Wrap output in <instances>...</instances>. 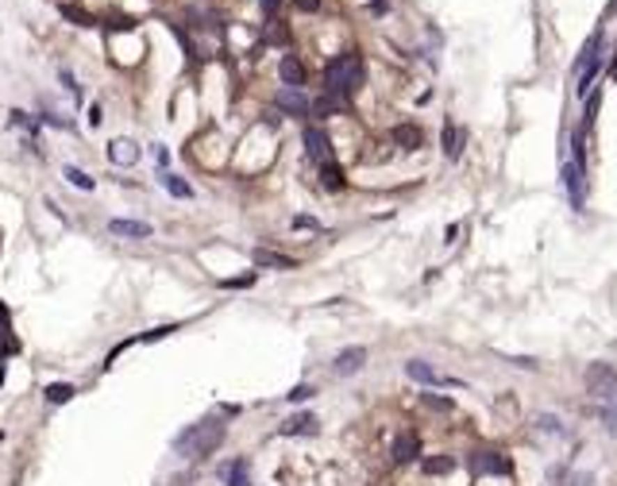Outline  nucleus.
<instances>
[{"label": "nucleus", "mask_w": 617, "mask_h": 486, "mask_svg": "<svg viewBox=\"0 0 617 486\" xmlns=\"http://www.w3.org/2000/svg\"><path fill=\"white\" fill-rule=\"evenodd\" d=\"M598 35H591L586 39V47H583V54H579V62H575V74H579V85L575 89L579 93H586L591 89V81H594V74H598Z\"/></svg>", "instance_id": "nucleus-3"}, {"label": "nucleus", "mask_w": 617, "mask_h": 486, "mask_svg": "<svg viewBox=\"0 0 617 486\" xmlns=\"http://www.w3.org/2000/svg\"><path fill=\"white\" fill-rule=\"evenodd\" d=\"M70 398H74V386H70V382L47 386V402H50V405H62V402H70Z\"/></svg>", "instance_id": "nucleus-25"}, {"label": "nucleus", "mask_w": 617, "mask_h": 486, "mask_svg": "<svg viewBox=\"0 0 617 486\" xmlns=\"http://www.w3.org/2000/svg\"><path fill=\"white\" fill-rule=\"evenodd\" d=\"M251 259L259 262V267H278V270H290V267H293V259H290V255H278V251H263V247H259V251H255V255H251Z\"/></svg>", "instance_id": "nucleus-20"}, {"label": "nucleus", "mask_w": 617, "mask_h": 486, "mask_svg": "<svg viewBox=\"0 0 617 486\" xmlns=\"http://www.w3.org/2000/svg\"><path fill=\"white\" fill-rule=\"evenodd\" d=\"M62 81H66V89L77 97V81H74V74H70V70H62Z\"/></svg>", "instance_id": "nucleus-34"}, {"label": "nucleus", "mask_w": 617, "mask_h": 486, "mask_svg": "<svg viewBox=\"0 0 617 486\" xmlns=\"http://www.w3.org/2000/svg\"><path fill=\"white\" fill-rule=\"evenodd\" d=\"M278 77H282L286 89H301V85H305V66H301L293 54H286V58L278 62Z\"/></svg>", "instance_id": "nucleus-10"}, {"label": "nucleus", "mask_w": 617, "mask_h": 486, "mask_svg": "<svg viewBox=\"0 0 617 486\" xmlns=\"http://www.w3.org/2000/svg\"><path fill=\"white\" fill-rule=\"evenodd\" d=\"M255 282V274H243V278H228V282H220L224 290H243V285H251Z\"/></svg>", "instance_id": "nucleus-32"}, {"label": "nucleus", "mask_w": 617, "mask_h": 486, "mask_svg": "<svg viewBox=\"0 0 617 486\" xmlns=\"http://www.w3.org/2000/svg\"><path fill=\"white\" fill-rule=\"evenodd\" d=\"M305 151L317 166H325V162H332V139L320 127H305Z\"/></svg>", "instance_id": "nucleus-5"}, {"label": "nucleus", "mask_w": 617, "mask_h": 486, "mask_svg": "<svg viewBox=\"0 0 617 486\" xmlns=\"http://www.w3.org/2000/svg\"><path fill=\"white\" fill-rule=\"evenodd\" d=\"M162 185H166L174 197H182V201H189V197H193V185L182 182V178H174V174H162Z\"/></svg>", "instance_id": "nucleus-23"}, {"label": "nucleus", "mask_w": 617, "mask_h": 486, "mask_svg": "<svg viewBox=\"0 0 617 486\" xmlns=\"http://www.w3.org/2000/svg\"><path fill=\"white\" fill-rule=\"evenodd\" d=\"M421 471H425V475H451V471H455V460H451V455H432V460L421 463Z\"/></svg>", "instance_id": "nucleus-21"}, {"label": "nucleus", "mask_w": 617, "mask_h": 486, "mask_svg": "<svg viewBox=\"0 0 617 486\" xmlns=\"http://www.w3.org/2000/svg\"><path fill=\"white\" fill-rule=\"evenodd\" d=\"M614 77H617V62H614Z\"/></svg>", "instance_id": "nucleus-37"}, {"label": "nucleus", "mask_w": 617, "mask_h": 486, "mask_svg": "<svg viewBox=\"0 0 617 486\" xmlns=\"http://www.w3.org/2000/svg\"><path fill=\"white\" fill-rule=\"evenodd\" d=\"M393 143H398L401 151H417V147H421V127L398 124V127H393Z\"/></svg>", "instance_id": "nucleus-16"}, {"label": "nucleus", "mask_w": 617, "mask_h": 486, "mask_svg": "<svg viewBox=\"0 0 617 486\" xmlns=\"http://www.w3.org/2000/svg\"><path fill=\"white\" fill-rule=\"evenodd\" d=\"M559 486H594V475H586V471H575V475H568Z\"/></svg>", "instance_id": "nucleus-29"}, {"label": "nucleus", "mask_w": 617, "mask_h": 486, "mask_svg": "<svg viewBox=\"0 0 617 486\" xmlns=\"http://www.w3.org/2000/svg\"><path fill=\"white\" fill-rule=\"evenodd\" d=\"M228 436V425L220 417H205L197 425H189L185 432L174 436V452L185 455V460H209Z\"/></svg>", "instance_id": "nucleus-1"}, {"label": "nucleus", "mask_w": 617, "mask_h": 486, "mask_svg": "<svg viewBox=\"0 0 617 486\" xmlns=\"http://www.w3.org/2000/svg\"><path fill=\"white\" fill-rule=\"evenodd\" d=\"M109 159L116 162V166H132V162L139 159V151H135V143H127V139H112L109 143Z\"/></svg>", "instance_id": "nucleus-14"}, {"label": "nucleus", "mask_w": 617, "mask_h": 486, "mask_svg": "<svg viewBox=\"0 0 617 486\" xmlns=\"http://www.w3.org/2000/svg\"><path fill=\"white\" fill-rule=\"evenodd\" d=\"M563 185H568L571 209H583V162L571 159L568 166H563Z\"/></svg>", "instance_id": "nucleus-8"}, {"label": "nucleus", "mask_w": 617, "mask_h": 486, "mask_svg": "<svg viewBox=\"0 0 617 486\" xmlns=\"http://www.w3.org/2000/svg\"><path fill=\"white\" fill-rule=\"evenodd\" d=\"M440 143H444V155H448V159H459V143H463V132H459L455 124H444Z\"/></svg>", "instance_id": "nucleus-19"}, {"label": "nucleus", "mask_w": 617, "mask_h": 486, "mask_svg": "<svg viewBox=\"0 0 617 486\" xmlns=\"http://www.w3.org/2000/svg\"><path fill=\"white\" fill-rule=\"evenodd\" d=\"M363 363H367V347H343V352L336 355L332 370L340 378H347V375H355V370H363Z\"/></svg>", "instance_id": "nucleus-7"}, {"label": "nucleus", "mask_w": 617, "mask_h": 486, "mask_svg": "<svg viewBox=\"0 0 617 486\" xmlns=\"http://www.w3.org/2000/svg\"><path fill=\"white\" fill-rule=\"evenodd\" d=\"M602 428H606L609 436H617V409H609V405H602Z\"/></svg>", "instance_id": "nucleus-28"}, {"label": "nucleus", "mask_w": 617, "mask_h": 486, "mask_svg": "<svg viewBox=\"0 0 617 486\" xmlns=\"http://www.w3.org/2000/svg\"><path fill=\"white\" fill-rule=\"evenodd\" d=\"M278 109L293 112V116H308V112H313V101H305L301 89H282V93H278Z\"/></svg>", "instance_id": "nucleus-11"}, {"label": "nucleus", "mask_w": 617, "mask_h": 486, "mask_svg": "<svg viewBox=\"0 0 617 486\" xmlns=\"http://www.w3.org/2000/svg\"><path fill=\"white\" fill-rule=\"evenodd\" d=\"M536 428L548 432V436H563V425H559V417H552V413H540V417H536Z\"/></svg>", "instance_id": "nucleus-27"}, {"label": "nucleus", "mask_w": 617, "mask_h": 486, "mask_svg": "<svg viewBox=\"0 0 617 486\" xmlns=\"http://www.w3.org/2000/svg\"><path fill=\"white\" fill-rule=\"evenodd\" d=\"M320 182H325V189H343V170L336 162H325L320 166Z\"/></svg>", "instance_id": "nucleus-22"}, {"label": "nucleus", "mask_w": 617, "mask_h": 486, "mask_svg": "<svg viewBox=\"0 0 617 486\" xmlns=\"http://www.w3.org/2000/svg\"><path fill=\"white\" fill-rule=\"evenodd\" d=\"M471 471H475V475H509V460L506 455H498V452H475L471 455Z\"/></svg>", "instance_id": "nucleus-6"}, {"label": "nucleus", "mask_w": 617, "mask_h": 486, "mask_svg": "<svg viewBox=\"0 0 617 486\" xmlns=\"http://www.w3.org/2000/svg\"><path fill=\"white\" fill-rule=\"evenodd\" d=\"M297 8H301V12H317L320 0H297Z\"/></svg>", "instance_id": "nucleus-35"}, {"label": "nucleus", "mask_w": 617, "mask_h": 486, "mask_svg": "<svg viewBox=\"0 0 617 486\" xmlns=\"http://www.w3.org/2000/svg\"><path fill=\"white\" fill-rule=\"evenodd\" d=\"M405 375L413 378V382H425V386H436V382H444V378L436 375V370L428 367V363H421V359H409V363H405Z\"/></svg>", "instance_id": "nucleus-15"}, {"label": "nucleus", "mask_w": 617, "mask_h": 486, "mask_svg": "<svg viewBox=\"0 0 617 486\" xmlns=\"http://www.w3.org/2000/svg\"><path fill=\"white\" fill-rule=\"evenodd\" d=\"M224 483H228V486H251V467H247V460L228 463V467H224Z\"/></svg>", "instance_id": "nucleus-17"}, {"label": "nucleus", "mask_w": 617, "mask_h": 486, "mask_svg": "<svg viewBox=\"0 0 617 486\" xmlns=\"http://www.w3.org/2000/svg\"><path fill=\"white\" fill-rule=\"evenodd\" d=\"M347 109V101L343 97H332V93H325L320 101H313V116H336V112Z\"/></svg>", "instance_id": "nucleus-18"}, {"label": "nucleus", "mask_w": 617, "mask_h": 486, "mask_svg": "<svg viewBox=\"0 0 617 486\" xmlns=\"http://www.w3.org/2000/svg\"><path fill=\"white\" fill-rule=\"evenodd\" d=\"M614 386H617V370L609 367V363H591V367H586V390H591L598 402H606Z\"/></svg>", "instance_id": "nucleus-4"}, {"label": "nucleus", "mask_w": 617, "mask_h": 486, "mask_svg": "<svg viewBox=\"0 0 617 486\" xmlns=\"http://www.w3.org/2000/svg\"><path fill=\"white\" fill-rule=\"evenodd\" d=\"M109 232L112 235H127V240H147L150 224H139V220H109Z\"/></svg>", "instance_id": "nucleus-13"}, {"label": "nucleus", "mask_w": 617, "mask_h": 486, "mask_svg": "<svg viewBox=\"0 0 617 486\" xmlns=\"http://www.w3.org/2000/svg\"><path fill=\"white\" fill-rule=\"evenodd\" d=\"M421 402H425L428 409H436V413H448V409H451V402H448V398H436V394H425Z\"/></svg>", "instance_id": "nucleus-30"}, {"label": "nucleus", "mask_w": 617, "mask_h": 486, "mask_svg": "<svg viewBox=\"0 0 617 486\" xmlns=\"http://www.w3.org/2000/svg\"><path fill=\"white\" fill-rule=\"evenodd\" d=\"M62 16H66V19H74L77 27H93V16H89V12H81L77 4H62Z\"/></svg>", "instance_id": "nucleus-26"}, {"label": "nucleus", "mask_w": 617, "mask_h": 486, "mask_svg": "<svg viewBox=\"0 0 617 486\" xmlns=\"http://www.w3.org/2000/svg\"><path fill=\"white\" fill-rule=\"evenodd\" d=\"M170 332H174V324H162V328H150V332H143L139 340H147V344H150V340H162V336H170Z\"/></svg>", "instance_id": "nucleus-31"}, {"label": "nucleus", "mask_w": 617, "mask_h": 486, "mask_svg": "<svg viewBox=\"0 0 617 486\" xmlns=\"http://www.w3.org/2000/svg\"><path fill=\"white\" fill-rule=\"evenodd\" d=\"M359 85H363V58H359V51H343L325 66V93L347 101Z\"/></svg>", "instance_id": "nucleus-2"}, {"label": "nucleus", "mask_w": 617, "mask_h": 486, "mask_svg": "<svg viewBox=\"0 0 617 486\" xmlns=\"http://www.w3.org/2000/svg\"><path fill=\"white\" fill-rule=\"evenodd\" d=\"M62 178H66L70 185H77V189H93V185H97L85 170H77V166H62Z\"/></svg>", "instance_id": "nucleus-24"}, {"label": "nucleus", "mask_w": 617, "mask_h": 486, "mask_svg": "<svg viewBox=\"0 0 617 486\" xmlns=\"http://www.w3.org/2000/svg\"><path fill=\"white\" fill-rule=\"evenodd\" d=\"M259 4H263V12H267V16H274V12H278V4H282V0H259Z\"/></svg>", "instance_id": "nucleus-36"}, {"label": "nucleus", "mask_w": 617, "mask_h": 486, "mask_svg": "<svg viewBox=\"0 0 617 486\" xmlns=\"http://www.w3.org/2000/svg\"><path fill=\"white\" fill-rule=\"evenodd\" d=\"M286 398H290V402H305V398H313V386H293Z\"/></svg>", "instance_id": "nucleus-33"}, {"label": "nucleus", "mask_w": 617, "mask_h": 486, "mask_svg": "<svg viewBox=\"0 0 617 486\" xmlns=\"http://www.w3.org/2000/svg\"><path fill=\"white\" fill-rule=\"evenodd\" d=\"M278 432H282V436H313V432H317V417H313V413H293V417L286 421Z\"/></svg>", "instance_id": "nucleus-12"}, {"label": "nucleus", "mask_w": 617, "mask_h": 486, "mask_svg": "<svg viewBox=\"0 0 617 486\" xmlns=\"http://www.w3.org/2000/svg\"><path fill=\"white\" fill-rule=\"evenodd\" d=\"M417 455H421L417 432H398V440H393V463H413Z\"/></svg>", "instance_id": "nucleus-9"}]
</instances>
